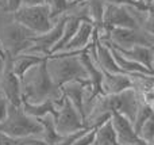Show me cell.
Listing matches in <instances>:
<instances>
[{
    "instance_id": "cell-1",
    "label": "cell",
    "mask_w": 154,
    "mask_h": 145,
    "mask_svg": "<svg viewBox=\"0 0 154 145\" xmlns=\"http://www.w3.org/2000/svg\"><path fill=\"white\" fill-rule=\"evenodd\" d=\"M22 80V98L30 105H39L49 99L62 98L61 88L54 86L46 69V60L29 69Z\"/></svg>"
},
{
    "instance_id": "cell-2",
    "label": "cell",
    "mask_w": 154,
    "mask_h": 145,
    "mask_svg": "<svg viewBox=\"0 0 154 145\" xmlns=\"http://www.w3.org/2000/svg\"><path fill=\"white\" fill-rule=\"evenodd\" d=\"M46 69L54 86L61 88L76 80H89L80 54L56 53L46 58Z\"/></svg>"
},
{
    "instance_id": "cell-3",
    "label": "cell",
    "mask_w": 154,
    "mask_h": 145,
    "mask_svg": "<svg viewBox=\"0 0 154 145\" xmlns=\"http://www.w3.org/2000/svg\"><path fill=\"white\" fill-rule=\"evenodd\" d=\"M0 133L16 140H23V138L41 140L43 128L39 119L32 118L29 114H26L23 107H15L8 105L7 118L0 125Z\"/></svg>"
},
{
    "instance_id": "cell-4",
    "label": "cell",
    "mask_w": 154,
    "mask_h": 145,
    "mask_svg": "<svg viewBox=\"0 0 154 145\" xmlns=\"http://www.w3.org/2000/svg\"><path fill=\"white\" fill-rule=\"evenodd\" d=\"M35 37L34 33L14 20L12 15L10 22H2L0 19V48L5 56L16 57L26 53L32 46Z\"/></svg>"
},
{
    "instance_id": "cell-5",
    "label": "cell",
    "mask_w": 154,
    "mask_h": 145,
    "mask_svg": "<svg viewBox=\"0 0 154 145\" xmlns=\"http://www.w3.org/2000/svg\"><path fill=\"white\" fill-rule=\"evenodd\" d=\"M12 19L26 29H29L35 35H42L50 31L56 22H53L50 16L48 5H22L18 11H15Z\"/></svg>"
},
{
    "instance_id": "cell-6",
    "label": "cell",
    "mask_w": 154,
    "mask_h": 145,
    "mask_svg": "<svg viewBox=\"0 0 154 145\" xmlns=\"http://www.w3.org/2000/svg\"><path fill=\"white\" fill-rule=\"evenodd\" d=\"M118 49H131L134 46H147L154 49V35L143 29H112L104 37H99Z\"/></svg>"
},
{
    "instance_id": "cell-7",
    "label": "cell",
    "mask_w": 154,
    "mask_h": 145,
    "mask_svg": "<svg viewBox=\"0 0 154 145\" xmlns=\"http://www.w3.org/2000/svg\"><path fill=\"white\" fill-rule=\"evenodd\" d=\"M96 29L99 37H104L112 29H141V24L135 18L133 7L107 4L103 24Z\"/></svg>"
},
{
    "instance_id": "cell-8",
    "label": "cell",
    "mask_w": 154,
    "mask_h": 145,
    "mask_svg": "<svg viewBox=\"0 0 154 145\" xmlns=\"http://www.w3.org/2000/svg\"><path fill=\"white\" fill-rule=\"evenodd\" d=\"M54 124H56L57 133L62 137H66V136L75 134L80 130L87 129L84 117L77 111V109L66 98L57 110V114L54 115Z\"/></svg>"
},
{
    "instance_id": "cell-9",
    "label": "cell",
    "mask_w": 154,
    "mask_h": 145,
    "mask_svg": "<svg viewBox=\"0 0 154 145\" xmlns=\"http://www.w3.org/2000/svg\"><path fill=\"white\" fill-rule=\"evenodd\" d=\"M0 92L10 106L22 107V80L15 75L11 67V58L5 56V64L0 72Z\"/></svg>"
},
{
    "instance_id": "cell-10",
    "label": "cell",
    "mask_w": 154,
    "mask_h": 145,
    "mask_svg": "<svg viewBox=\"0 0 154 145\" xmlns=\"http://www.w3.org/2000/svg\"><path fill=\"white\" fill-rule=\"evenodd\" d=\"M68 16L69 15H64L62 18H60L58 20L54 23V26L51 27L50 31H48L46 34L37 35V37L34 38L32 46L26 53L38 54V56H42V57L50 56L53 49L56 48V45L60 42V39H61V37H62V33H64Z\"/></svg>"
},
{
    "instance_id": "cell-11",
    "label": "cell",
    "mask_w": 154,
    "mask_h": 145,
    "mask_svg": "<svg viewBox=\"0 0 154 145\" xmlns=\"http://www.w3.org/2000/svg\"><path fill=\"white\" fill-rule=\"evenodd\" d=\"M96 33V27L92 22L89 20H81L76 34L70 39V42L65 46V49L61 53L68 54H80L84 50H87L91 46L93 41V35Z\"/></svg>"
},
{
    "instance_id": "cell-12",
    "label": "cell",
    "mask_w": 154,
    "mask_h": 145,
    "mask_svg": "<svg viewBox=\"0 0 154 145\" xmlns=\"http://www.w3.org/2000/svg\"><path fill=\"white\" fill-rule=\"evenodd\" d=\"M111 122L116 132V137L120 145H145L134 129V124L123 114L115 113L111 117Z\"/></svg>"
},
{
    "instance_id": "cell-13",
    "label": "cell",
    "mask_w": 154,
    "mask_h": 145,
    "mask_svg": "<svg viewBox=\"0 0 154 145\" xmlns=\"http://www.w3.org/2000/svg\"><path fill=\"white\" fill-rule=\"evenodd\" d=\"M131 88H133V81L130 75L103 72V80H101L103 95H118Z\"/></svg>"
},
{
    "instance_id": "cell-14",
    "label": "cell",
    "mask_w": 154,
    "mask_h": 145,
    "mask_svg": "<svg viewBox=\"0 0 154 145\" xmlns=\"http://www.w3.org/2000/svg\"><path fill=\"white\" fill-rule=\"evenodd\" d=\"M89 84H91V80H76V81H72V83L65 84L64 87H61L62 95L75 106L77 109V111L84 117V119H85L84 98H85L87 87L89 86Z\"/></svg>"
},
{
    "instance_id": "cell-15",
    "label": "cell",
    "mask_w": 154,
    "mask_h": 145,
    "mask_svg": "<svg viewBox=\"0 0 154 145\" xmlns=\"http://www.w3.org/2000/svg\"><path fill=\"white\" fill-rule=\"evenodd\" d=\"M101 42H103V41H101ZM109 45H111V43H109ZM115 49L119 50L126 58L131 60V61L137 62V64L143 65L145 68H147V69H150L152 72H154V68H153L154 49L147 48V46H134V48H131V49H118V48H115Z\"/></svg>"
},
{
    "instance_id": "cell-16",
    "label": "cell",
    "mask_w": 154,
    "mask_h": 145,
    "mask_svg": "<svg viewBox=\"0 0 154 145\" xmlns=\"http://www.w3.org/2000/svg\"><path fill=\"white\" fill-rule=\"evenodd\" d=\"M10 57V56H8ZM11 58V67L12 71L15 72V75L18 77H23L24 73L29 69H31L32 67L43 62L48 57H42L38 56V54H31V53H22L16 57H10Z\"/></svg>"
},
{
    "instance_id": "cell-17",
    "label": "cell",
    "mask_w": 154,
    "mask_h": 145,
    "mask_svg": "<svg viewBox=\"0 0 154 145\" xmlns=\"http://www.w3.org/2000/svg\"><path fill=\"white\" fill-rule=\"evenodd\" d=\"M68 15H69V14H68ZM81 20L82 19L79 18V16H75V15L68 16V20H66V23H65V29H64V33H62V37H61V39H60V42L56 45V48L53 49L51 54L61 53V52L64 50L65 46L70 42V39L73 38V35L76 34L77 29H79L80 23H81Z\"/></svg>"
},
{
    "instance_id": "cell-18",
    "label": "cell",
    "mask_w": 154,
    "mask_h": 145,
    "mask_svg": "<svg viewBox=\"0 0 154 145\" xmlns=\"http://www.w3.org/2000/svg\"><path fill=\"white\" fill-rule=\"evenodd\" d=\"M93 145H120L111 119L96 129L95 144Z\"/></svg>"
},
{
    "instance_id": "cell-19",
    "label": "cell",
    "mask_w": 154,
    "mask_h": 145,
    "mask_svg": "<svg viewBox=\"0 0 154 145\" xmlns=\"http://www.w3.org/2000/svg\"><path fill=\"white\" fill-rule=\"evenodd\" d=\"M106 7H107V3L104 0H88L85 3L88 20L92 22L95 24V27H100L103 24Z\"/></svg>"
},
{
    "instance_id": "cell-20",
    "label": "cell",
    "mask_w": 154,
    "mask_h": 145,
    "mask_svg": "<svg viewBox=\"0 0 154 145\" xmlns=\"http://www.w3.org/2000/svg\"><path fill=\"white\" fill-rule=\"evenodd\" d=\"M46 5L50 11V16L53 19V22H57L64 15H68L69 11L72 10L68 0H48Z\"/></svg>"
},
{
    "instance_id": "cell-21",
    "label": "cell",
    "mask_w": 154,
    "mask_h": 145,
    "mask_svg": "<svg viewBox=\"0 0 154 145\" xmlns=\"http://www.w3.org/2000/svg\"><path fill=\"white\" fill-rule=\"evenodd\" d=\"M154 114L153 109L150 107L149 105H146V103L143 102V100L141 99V105H139V109L138 111H137V115H135V119H134V129H135L137 133H139V130H141V128L145 125V122L147 121V119L150 118Z\"/></svg>"
},
{
    "instance_id": "cell-22",
    "label": "cell",
    "mask_w": 154,
    "mask_h": 145,
    "mask_svg": "<svg viewBox=\"0 0 154 145\" xmlns=\"http://www.w3.org/2000/svg\"><path fill=\"white\" fill-rule=\"evenodd\" d=\"M139 138L143 141L145 145H150L154 140V114L145 122V125L141 128L138 133Z\"/></svg>"
},
{
    "instance_id": "cell-23",
    "label": "cell",
    "mask_w": 154,
    "mask_h": 145,
    "mask_svg": "<svg viewBox=\"0 0 154 145\" xmlns=\"http://www.w3.org/2000/svg\"><path fill=\"white\" fill-rule=\"evenodd\" d=\"M141 27L145 31L154 35V4H149V3H147V10L145 11Z\"/></svg>"
},
{
    "instance_id": "cell-24",
    "label": "cell",
    "mask_w": 154,
    "mask_h": 145,
    "mask_svg": "<svg viewBox=\"0 0 154 145\" xmlns=\"http://www.w3.org/2000/svg\"><path fill=\"white\" fill-rule=\"evenodd\" d=\"M96 129H88L73 145H93L95 144Z\"/></svg>"
},
{
    "instance_id": "cell-25",
    "label": "cell",
    "mask_w": 154,
    "mask_h": 145,
    "mask_svg": "<svg viewBox=\"0 0 154 145\" xmlns=\"http://www.w3.org/2000/svg\"><path fill=\"white\" fill-rule=\"evenodd\" d=\"M24 0H7L5 2V12L8 14H14L15 11H18L19 8L23 5Z\"/></svg>"
},
{
    "instance_id": "cell-26",
    "label": "cell",
    "mask_w": 154,
    "mask_h": 145,
    "mask_svg": "<svg viewBox=\"0 0 154 145\" xmlns=\"http://www.w3.org/2000/svg\"><path fill=\"white\" fill-rule=\"evenodd\" d=\"M27 138H23V140H16V138H11L7 137V136L2 134L0 133V145H24Z\"/></svg>"
},
{
    "instance_id": "cell-27",
    "label": "cell",
    "mask_w": 154,
    "mask_h": 145,
    "mask_svg": "<svg viewBox=\"0 0 154 145\" xmlns=\"http://www.w3.org/2000/svg\"><path fill=\"white\" fill-rule=\"evenodd\" d=\"M8 114V103L4 98H0V125L5 121Z\"/></svg>"
},
{
    "instance_id": "cell-28",
    "label": "cell",
    "mask_w": 154,
    "mask_h": 145,
    "mask_svg": "<svg viewBox=\"0 0 154 145\" xmlns=\"http://www.w3.org/2000/svg\"><path fill=\"white\" fill-rule=\"evenodd\" d=\"M141 96V99L143 100L146 105H149L150 107L153 109V111H154V90L152 92H149V94H146V95H139Z\"/></svg>"
},
{
    "instance_id": "cell-29",
    "label": "cell",
    "mask_w": 154,
    "mask_h": 145,
    "mask_svg": "<svg viewBox=\"0 0 154 145\" xmlns=\"http://www.w3.org/2000/svg\"><path fill=\"white\" fill-rule=\"evenodd\" d=\"M48 0H24L23 5H45Z\"/></svg>"
},
{
    "instance_id": "cell-30",
    "label": "cell",
    "mask_w": 154,
    "mask_h": 145,
    "mask_svg": "<svg viewBox=\"0 0 154 145\" xmlns=\"http://www.w3.org/2000/svg\"><path fill=\"white\" fill-rule=\"evenodd\" d=\"M4 64H5V54H4V52L0 49V72H2L3 68H4Z\"/></svg>"
},
{
    "instance_id": "cell-31",
    "label": "cell",
    "mask_w": 154,
    "mask_h": 145,
    "mask_svg": "<svg viewBox=\"0 0 154 145\" xmlns=\"http://www.w3.org/2000/svg\"><path fill=\"white\" fill-rule=\"evenodd\" d=\"M70 4V7H76V5H80V4H84V3H87L88 0H68Z\"/></svg>"
},
{
    "instance_id": "cell-32",
    "label": "cell",
    "mask_w": 154,
    "mask_h": 145,
    "mask_svg": "<svg viewBox=\"0 0 154 145\" xmlns=\"http://www.w3.org/2000/svg\"><path fill=\"white\" fill-rule=\"evenodd\" d=\"M0 10H5V2L4 0H0Z\"/></svg>"
},
{
    "instance_id": "cell-33",
    "label": "cell",
    "mask_w": 154,
    "mask_h": 145,
    "mask_svg": "<svg viewBox=\"0 0 154 145\" xmlns=\"http://www.w3.org/2000/svg\"><path fill=\"white\" fill-rule=\"evenodd\" d=\"M146 3H149V4H154V0H146Z\"/></svg>"
},
{
    "instance_id": "cell-34",
    "label": "cell",
    "mask_w": 154,
    "mask_h": 145,
    "mask_svg": "<svg viewBox=\"0 0 154 145\" xmlns=\"http://www.w3.org/2000/svg\"><path fill=\"white\" fill-rule=\"evenodd\" d=\"M134 2H137V3H142V2H146V0H134Z\"/></svg>"
},
{
    "instance_id": "cell-35",
    "label": "cell",
    "mask_w": 154,
    "mask_h": 145,
    "mask_svg": "<svg viewBox=\"0 0 154 145\" xmlns=\"http://www.w3.org/2000/svg\"><path fill=\"white\" fill-rule=\"evenodd\" d=\"M150 145H154V140H153V143H152V144H150Z\"/></svg>"
},
{
    "instance_id": "cell-36",
    "label": "cell",
    "mask_w": 154,
    "mask_h": 145,
    "mask_svg": "<svg viewBox=\"0 0 154 145\" xmlns=\"http://www.w3.org/2000/svg\"><path fill=\"white\" fill-rule=\"evenodd\" d=\"M0 98H3V96H2V92H0Z\"/></svg>"
},
{
    "instance_id": "cell-37",
    "label": "cell",
    "mask_w": 154,
    "mask_h": 145,
    "mask_svg": "<svg viewBox=\"0 0 154 145\" xmlns=\"http://www.w3.org/2000/svg\"><path fill=\"white\" fill-rule=\"evenodd\" d=\"M153 68H154V62H153Z\"/></svg>"
},
{
    "instance_id": "cell-38",
    "label": "cell",
    "mask_w": 154,
    "mask_h": 145,
    "mask_svg": "<svg viewBox=\"0 0 154 145\" xmlns=\"http://www.w3.org/2000/svg\"><path fill=\"white\" fill-rule=\"evenodd\" d=\"M4 2H7V0H4Z\"/></svg>"
},
{
    "instance_id": "cell-39",
    "label": "cell",
    "mask_w": 154,
    "mask_h": 145,
    "mask_svg": "<svg viewBox=\"0 0 154 145\" xmlns=\"http://www.w3.org/2000/svg\"><path fill=\"white\" fill-rule=\"evenodd\" d=\"M0 49H2V48H0ZM2 50H3V49H2Z\"/></svg>"
}]
</instances>
